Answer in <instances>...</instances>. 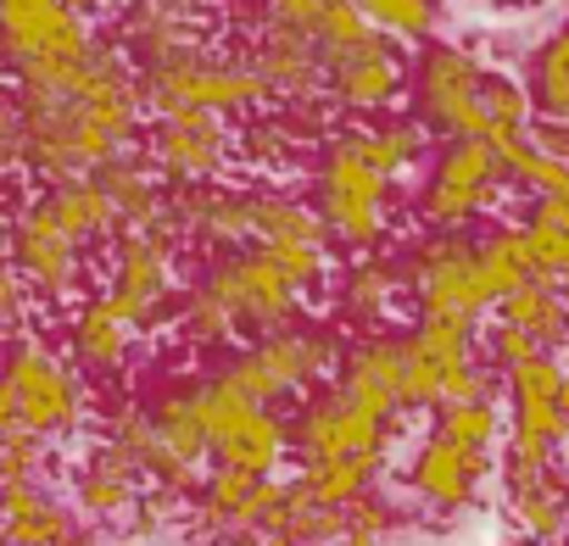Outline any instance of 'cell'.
<instances>
[{
	"mask_svg": "<svg viewBox=\"0 0 569 546\" xmlns=\"http://www.w3.org/2000/svg\"><path fill=\"white\" fill-rule=\"evenodd\" d=\"M23 112V173L46 184L68 179H96L101 168L123 162L140 151V95H134V68L118 51L112 34H96L84 68L62 95L18 101Z\"/></svg>",
	"mask_w": 569,
	"mask_h": 546,
	"instance_id": "cell-1",
	"label": "cell"
},
{
	"mask_svg": "<svg viewBox=\"0 0 569 546\" xmlns=\"http://www.w3.org/2000/svg\"><path fill=\"white\" fill-rule=\"evenodd\" d=\"M0 396H7V407L18 418V435H29L40 446L73 441L96 413L90 385L62 357V346H51L40 330L0 346Z\"/></svg>",
	"mask_w": 569,
	"mask_h": 546,
	"instance_id": "cell-2",
	"label": "cell"
},
{
	"mask_svg": "<svg viewBox=\"0 0 569 546\" xmlns=\"http://www.w3.org/2000/svg\"><path fill=\"white\" fill-rule=\"evenodd\" d=\"M96 34L62 0H0V68L12 73L18 101L62 95L84 68Z\"/></svg>",
	"mask_w": 569,
	"mask_h": 546,
	"instance_id": "cell-3",
	"label": "cell"
},
{
	"mask_svg": "<svg viewBox=\"0 0 569 546\" xmlns=\"http://www.w3.org/2000/svg\"><path fill=\"white\" fill-rule=\"evenodd\" d=\"M341 330L330 324H291V330H273V335H257V341H240L218 374L257 407H279V402H308L319 385L336 380L341 368Z\"/></svg>",
	"mask_w": 569,
	"mask_h": 546,
	"instance_id": "cell-4",
	"label": "cell"
},
{
	"mask_svg": "<svg viewBox=\"0 0 569 546\" xmlns=\"http://www.w3.org/2000/svg\"><path fill=\"white\" fill-rule=\"evenodd\" d=\"M134 95H140L146 118L207 112V118H223V123H234V118L246 123L268 107V90L251 73V62L240 51H212V46H196V51L157 62V68H140Z\"/></svg>",
	"mask_w": 569,
	"mask_h": 546,
	"instance_id": "cell-5",
	"label": "cell"
},
{
	"mask_svg": "<svg viewBox=\"0 0 569 546\" xmlns=\"http://www.w3.org/2000/svg\"><path fill=\"white\" fill-rule=\"evenodd\" d=\"M313 212L325 223L330 245H347L358 256H369L386 240L391 223V179L375 168L369 145L358 129H336L319 145V168H313Z\"/></svg>",
	"mask_w": 569,
	"mask_h": 546,
	"instance_id": "cell-6",
	"label": "cell"
},
{
	"mask_svg": "<svg viewBox=\"0 0 569 546\" xmlns=\"http://www.w3.org/2000/svg\"><path fill=\"white\" fill-rule=\"evenodd\" d=\"M190 396H196V418H201L212 468H234V474H251V479H279V468L291 463V418H284L279 407L246 402L218 368L190 374Z\"/></svg>",
	"mask_w": 569,
	"mask_h": 546,
	"instance_id": "cell-7",
	"label": "cell"
},
{
	"mask_svg": "<svg viewBox=\"0 0 569 546\" xmlns=\"http://www.w3.org/2000/svg\"><path fill=\"white\" fill-rule=\"evenodd\" d=\"M458 402H497V374L480 363L469 324L419 318L402 335V413H436Z\"/></svg>",
	"mask_w": 569,
	"mask_h": 546,
	"instance_id": "cell-8",
	"label": "cell"
},
{
	"mask_svg": "<svg viewBox=\"0 0 569 546\" xmlns=\"http://www.w3.org/2000/svg\"><path fill=\"white\" fill-rule=\"evenodd\" d=\"M0 256L12 262V273L23 280L34 307H62L68 313L73 302L90 296V251L51 223L40 195H23L18 206H7Z\"/></svg>",
	"mask_w": 569,
	"mask_h": 546,
	"instance_id": "cell-9",
	"label": "cell"
},
{
	"mask_svg": "<svg viewBox=\"0 0 569 546\" xmlns=\"http://www.w3.org/2000/svg\"><path fill=\"white\" fill-rule=\"evenodd\" d=\"M101 296H107V307L134 335L162 330L173 302H179V234L168 223H157V229H118Z\"/></svg>",
	"mask_w": 569,
	"mask_h": 546,
	"instance_id": "cell-10",
	"label": "cell"
},
{
	"mask_svg": "<svg viewBox=\"0 0 569 546\" xmlns=\"http://www.w3.org/2000/svg\"><path fill=\"white\" fill-rule=\"evenodd\" d=\"M196 285L229 313V324L240 330V341L291 330V324H302V313H308V296L284 280V273H279L257 245L207 256V267H201Z\"/></svg>",
	"mask_w": 569,
	"mask_h": 546,
	"instance_id": "cell-11",
	"label": "cell"
},
{
	"mask_svg": "<svg viewBox=\"0 0 569 546\" xmlns=\"http://www.w3.org/2000/svg\"><path fill=\"white\" fill-rule=\"evenodd\" d=\"M391 441H397V424L363 413L336 385H319L308 402H297V418H291V457H297V468H319V463L386 468L391 463Z\"/></svg>",
	"mask_w": 569,
	"mask_h": 546,
	"instance_id": "cell-12",
	"label": "cell"
},
{
	"mask_svg": "<svg viewBox=\"0 0 569 546\" xmlns=\"http://www.w3.org/2000/svg\"><path fill=\"white\" fill-rule=\"evenodd\" d=\"M402 285L419 307V318L447 324H480L491 313V296L475 273V240L469 234H425L402 256Z\"/></svg>",
	"mask_w": 569,
	"mask_h": 546,
	"instance_id": "cell-13",
	"label": "cell"
},
{
	"mask_svg": "<svg viewBox=\"0 0 569 546\" xmlns=\"http://www.w3.org/2000/svg\"><path fill=\"white\" fill-rule=\"evenodd\" d=\"M413 107L425 134L486 140V68L463 46H425L413 62Z\"/></svg>",
	"mask_w": 569,
	"mask_h": 546,
	"instance_id": "cell-14",
	"label": "cell"
},
{
	"mask_svg": "<svg viewBox=\"0 0 569 546\" xmlns=\"http://www.w3.org/2000/svg\"><path fill=\"white\" fill-rule=\"evenodd\" d=\"M502 184H508V173L486 140H447L430 179H425L419 218L430 234H463L480 212L497 206Z\"/></svg>",
	"mask_w": 569,
	"mask_h": 546,
	"instance_id": "cell-15",
	"label": "cell"
},
{
	"mask_svg": "<svg viewBox=\"0 0 569 546\" xmlns=\"http://www.w3.org/2000/svg\"><path fill=\"white\" fill-rule=\"evenodd\" d=\"M140 156L162 184H223V168L234 162V129L207 112H168L151 118Z\"/></svg>",
	"mask_w": 569,
	"mask_h": 546,
	"instance_id": "cell-16",
	"label": "cell"
},
{
	"mask_svg": "<svg viewBox=\"0 0 569 546\" xmlns=\"http://www.w3.org/2000/svg\"><path fill=\"white\" fill-rule=\"evenodd\" d=\"M190 502H196V524L207 535L257 540V535L279 529L284 479H251V474H234V468H207Z\"/></svg>",
	"mask_w": 569,
	"mask_h": 546,
	"instance_id": "cell-17",
	"label": "cell"
},
{
	"mask_svg": "<svg viewBox=\"0 0 569 546\" xmlns=\"http://www.w3.org/2000/svg\"><path fill=\"white\" fill-rule=\"evenodd\" d=\"M201 18H207V0H123L112 40L129 57V68L140 73V68H157L179 51L207 46Z\"/></svg>",
	"mask_w": 569,
	"mask_h": 546,
	"instance_id": "cell-18",
	"label": "cell"
},
{
	"mask_svg": "<svg viewBox=\"0 0 569 546\" xmlns=\"http://www.w3.org/2000/svg\"><path fill=\"white\" fill-rule=\"evenodd\" d=\"M140 341H146V335H134V330L107 307L101 291H90L84 302H73L68 318H62V357L79 368L84 385H90V380H123V374L134 368V357H140Z\"/></svg>",
	"mask_w": 569,
	"mask_h": 546,
	"instance_id": "cell-19",
	"label": "cell"
},
{
	"mask_svg": "<svg viewBox=\"0 0 569 546\" xmlns=\"http://www.w3.org/2000/svg\"><path fill=\"white\" fill-rule=\"evenodd\" d=\"M486 474H491V452H469V446H452L447 435H425L419 441V452L408 457V496L419 502V507H430V513H463L475 496H480V485H486Z\"/></svg>",
	"mask_w": 569,
	"mask_h": 546,
	"instance_id": "cell-20",
	"label": "cell"
},
{
	"mask_svg": "<svg viewBox=\"0 0 569 546\" xmlns=\"http://www.w3.org/2000/svg\"><path fill=\"white\" fill-rule=\"evenodd\" d=\"M0 540L7 546H90V529L51 479H12V485H0Z\"/></svg>",
	"mask_w": 569,
	"mask_h": 546,
	"instance_id": "cell-21",
	"label": "cell"
},
{
	"mask_svg": "<svg viewBox=\"0 0 569 546\" xmlns=\"http://www.w3.org/2000/svg\"><path fill=\"white\" fill-rule=\"evenodd\" d=\"M246 62H251V73L262 79L268 101H273V95H279V101L325 95V62H319L313 40L297 34V29L246 18Z\"/></svg>",
	"mask_w": 569,
	"mask_h": 546,
	"instance_id": "cell-22",
	"label": "cell"
},
{
	"mask_svg": "<svg viewBox=\"0 0 569 546\" xmlns=\"http://www.w3.org/2000/svg\"><path fill=\"white\" fill-rule=\"evenodd\" d=\"M347 402H358L363 413L402 424V335L380 330V335H358L341 352V368L330 380Z\"/></svg>",
	"mask_w": 569,
	"mask_h": 546,
	"instance_id": "cell-23",
	"label": "cell"
},
{
	"mask_svg": "<svg viewBox=\"0 0 569 546\" xmlns=\"http://www.w3.org/2000/svg\"><path fill=\"white\" fill-rule=\"evenodd\" d=\"M402 84H408V68H402V51L391 40H375V46H363V51L325 68V101L336 112H352V118L391 112Z\"/></svg>",
	"mask_w": 569,
	"mask_h": 546,
	"instance_id": "cell-24",
	"label": "cell"
},
{
	"mask_svg": "<svg viewBox=\"0 0 569 546\" xmlns=\"http://www.w3.org/2000/svg\"><path fill=\"white\" fill-rule=\"evenodd\" d=\"M140 496H146V479H140L112 446L96 441V446L73 463V491H68V502H73V513H79L84 524H118V518H134Z\"/></svg>",
	"mask_w": 569,
	"mask_h": 546,
	"instance_id": "cell-25",
	"label": "cell"
},
{
	"mask_svg": "<svg viewBox=\"0 0 569 546\" xmlns=\"http://www.w3.org/2000/svg\"><path fill=\"white\" fill-rule=\"evenodd\" d=\"M402 262L369 251V256H352L341 267V280H336V318L341 330H363V335H380L386 318L397 313L402 302Z\"/></svg>",
	"mask_w": 569,
	"mask_h": 546,
	"instance_id": "cell-26",
	"label": "cell"
},
{
	"mask_svg": "<svg viewBox=\"0 0 569 546\" xmlns=\"http://www.w3.org/2000/svg\"><path fill=\"white\" fill-rule=\"evenodd\" d=\"M251 245H330L308 195L284 184H251Z\"/></svg>",
	"mask_w": 569,
	"mask_h": 546,
	"instance_id": "cell-27",
	"label": "cell"
},
{
	"mask_svg": "<svg viewBox=\"0 0 569 546\" xmlns=\"http://www.w3.org/2000/svg\"><path fill=\"white\" fill-rule=\"evenodd\" d=\"M34 195H40V206L51 212V223H57L68 240H79L84 251L118 234V212H112V201L101 195V184H96V179L46 184V190H34Z\"/></svg>",
	"mask_w": 569,
	"mask_h": 546,
	"instance_id": "cell-28",
	"label": "cell"
},
{
	"mask_svg": "<svg viewBox=\"0 0 569 546\" xmlns=\"http://www.w3.org/2000/svg\"><path fill=\"white\" fill-rule=\"evenodd\" d=\"M497 324L519 330L536 352H552V357H558V346L569 341V307L558 302V291H552L547 280H530V285L508 291V296L497 302Z\"/></svg>",
	"mask_w": 569,
	"mask_h": 546,
	"instance_id": "cell-29",
	"label": "cell"
},
{
	"mask_svg": "<svg viewBox=\"0 0 569 546\" xmlns=\"http://www.w3.org/2000/svg\"><path fill=\"white\" fill-rule=\"evenodd\" d=\"M96 184L112 201L118 229H157L162 223V179L151 173V162L140 151L123 156V162H112V168H101Z\"/></svg>",
	"mask_w": 569,
	"mask_h": 546,
	"instance_id": "cell-30",
	"label": "cell"
},
{
	"mask_svg": "<svg viewBox=\"0 0 569 546\" xmlns=\"http://www.w3.org/2000/svg\"><path fill=\"white\" fill-rule=\"evenodd\" d=\"M475 273H480L491 307H497L508 291H519V285L536 280V262H530V245H525L519 223H502V229H491V234L475 240Z\"/></svg>",
	"mask_w": 569,
	"mask_h": 546,
	"instance_id": "cell-31",
	"label": "cell"
},
{
	"mask_svg": "<svg viewBox=\"0 0 569 546\" xmlns=\"http://www.w3.org/2000/svg\"><path fill=\"white\" fill-rule=\"evenodd\" d=\"M508 513H513V524H519L530 540L552 546V540L569 529V485L558 479V468L541 474V479H530V485H513V491H508Z\"/></svg>",
	"mask_w": 569,
	"mask_h": 546,
	"instance_id": "cell-32",
	"label": "cell"
},
{
	"mask_svg": "<svg viewBox=\"0 0 569 546\" xmlns=\"http://www.w3.org/2000/svg\"><path fill=\"white\" fill-rule=\"evenodd\" d=\"M173 335L190 346V352H234V341H240V330L229 324V313L190 280L184 291H179V302H173Z\"/></svg>",
	"mask_w": 569,
	"mask_h": 546,
	"instance_id": "cell-33",
	"label": "cell"
},
{
	"mask_svg": "<svg viewBox=\"0 0 569 546\" xmlns=\"http://www.w3.org/2000/svg\"><path fill=\"white\" fill-rule=\"evenodd\" d=\"M530 112L536 123H569V29H558L530 57Z\"/></svg>",
	"mask_w": 569,
	"mask_h": 546,
	"instance_id": "cell-34",
	"label": "cell"
},
{
	"mask_svg": "<svg viewBox=\"0 0 569 546\" xmlns=\"http://www.w3.org/2000/svg\"><path fill=\"white\" fill-rule=\"evenodd\" d=\"M530 262H536V280H558V267L569 262V201H536L530 218L519 223Z\"/></svg>",
	"mask_w": 569,
	"mask_h": 546,
	"instance_id": "cell-35",
	"label": "cell"
},
{
	"mask_svg": "<svg viewBox=\"0 0 569 546\" xmlns=\"http://www.w3.org/2000/svg\"><path fill=\"white\" fill-rule=\"evenodd\" d=\"M358 134H363L375 168H380L391 184H397V179L425 156V145H430V134H425L419 118H380V123H369V129H358Z\"/></svg>",
	"mask_w": 569,
	"mask_h": 546,
	"instance_id": "cell-36",
	"label": "cell"
},
{
	"mask_svg": "<svg viewBox=\"0 0 569 546\" xmlns=\"http://www.w3.org/2000/svg\"><path fill=\"white\" fill-rule=\"evenodd\" d=\"M352 7L391 46H430L436 34V0H352Z\"/></svg>",
	"mask_w": 569,
	"mask_h": 546,
	"instance_id": "cell-37",
	"label": "cell"
},
{
	"mask_svg": "<svg viewBox=\"0 0 569 546\" xmlns=\"http://www.w3.org/2000/svg\"><path fill=\"white\" fill-rule=\"evenodd\" d=\"M380 474L386 468H369V463H319V468H297V485L319 502V507H352L358 496L380 491Z\"/></svg>",
	"mask_w": 569,
	"mask_h": 546,
	"instance_id": "cell-38",
	"label": "cell"
},
{
	"mask_svg": "<svg viewBox=\"0 0 569 546\" xmlns=\"http://www.w3.org/2000/svg\"><path fill=\"white\" fill-rule=\"evenodd\" d=\"M308 40H313L319 62L330 68V62H341V57H352V51L375 46L380 34L369 29V18H363V12L352 7V0H330V7L319 12V23L308 29Z\"/></svg>",
	"mask_w": 569,
	"mask_h": 546,
	"instance_id": "cell-39",
	"label": "cell"
},
{
	"mask_svg": "<svg viewBox=\"0 0 569 546\" xmlns=\"http://www.w3.org/2000/svg\"><path fill=\"white\" fill-rule=\"evenodd\" d=\"M436 435H447L452 446H469V452H491L497 435H502V413H497V402L436 407Z\"/></svg>",
	"mask_w": 569,
	"mask_h": 546,
	"instance_id": "cell-40",
	"label": "cell"
},
{
	"mask_svg": "<svg viewBox=\"0 0 569 546\" xmlns=\"http://www.w3.org/2000/svg\"><path fill=\"white\" fill-rule=\"evenodd\" d=\"M391 529H397V507L380 491H369L352 507H341V540L336 546H386Z\"/></svg>",
	"mask_w": 569,
	"mask_h": 546,
	"instance_id": "cell-41",
	"label": "cell"
},
{
	"mask_svg": "<svg viewBox=\"0 0 569 546\" xmlns=\"http://www.w3.org/2000/svg\"><path fill=\"white\" fill-rule=\"evenodd\" d=\"M29 318H34V302H29L23 280L12 273V262L0 256V346H12L18 335H29Z\"/></svg>",
	"mask_w": 569,
	"mask_h": 546,
	"instance_id": "cell-42",
	"label": "cell"
},
{
	"mask_svg": "<svg viewBox=\"0 0 569 546\" xmlns=\"http://www.w3.org/2000/svg\"><path fill=\"white\" fill-rule=\"evenodd\" d=\"M23 112H18V95L0 90V190H7L18 173H23Z\"/></svg>",
	"mask_w": 569,
	"mask_h": 546,
	"instance_id": "cell-43",
	"label": "cell"
},
{
	"mask_svg": "<svg viewBox=\"0 0 569 546\" xmlns=\"http://www.w3.org/2000/svg\"><path fill=\"white\" fill-rule=\"evenodd\" d=\"M46 452L40 441L29 435H12L7 446H0V485H12V479H46Z\"/></svg>",
	"mask_w": 569,
	"mask_h": 546,
	"instance_id": "cell-44",
	"label": "cell"
},
{
	"mask_svg": "<svg viewBox=\"0 0 569 546\" xmlns=\"http://www.w3.org/2000/svg\"><path fill=\"white\" fill-rule=\"evenodd\" d=\"M325 7H330V0H251V18L308 34V29L319 23V12H325Z\"/></svg>",
	"mask_w": 569,
	"mask_h": 546,
	"instance_id": "cell-45",
	"label": "cell"
},
{
	"mask_svg": "<svg viewBox=\"0 0 569 546\" xmlns=\"http://www.w3.org/2000/svg\"><path fill=\"white\" fill-rule=\"evenodd\" d=\"M530 357H536V346L519 330H508V324H491L486 330V363H491V374H508V368H519Z\"/></svg>",
	"mask_w": 569,
	"mask_h": 546,
	"instance_id": "cell-46",
	"label": "cell"
},
{
	"mask_svg": "<svg viewBox=\"0 0 569 546\" xmlns=\"http://www.w3.org/2000/svg\"><path fill=\"white\" fill-rule=\"evenodd\" d=\"M62 7H68L73 18H84V23H90V18H96V12L107 7V0H62Z\"/></svg>",
	"mask_w": 569,
	"mask_h": 546,
	"instance_id": "cell-47",
	"label": "cell"
},
{
	"mask_svg": "<svg viewBox=\"0 0 569 546\" xmlns=\"http://www.w3.org/2000/svg\"><path fill=\"white\" fill-rule=\"evenodd\" d=\"M18 435V418H12V407H7V396H0V446H7Z\"/></svg>",
	"mask_w": 569,
	"mask_h": 546,
	"instance_id": "cell-48",
	"label": "cell"
},
{
	"mask_svg": "<svg viewBox=\"0 0 569 546\" xmlns=\"http://www.w3.org/2000/svg\"><path fill=\"white\" fill-rule=\"evenodd\" d=\"M251 546H302V540H291V535H257Z\"/></svg>",
	"mask_w": 569,
	"mask_h": 546,
	"instance_id": "cell-49",
	"label": "cell"
},
{
	"mask_svg": "<svg viewBox=\"0 0 569 546\" xmlns=\"http://www.w3.org/2000/svg\"><path fill=\"white\" fill-rule=\"evenodd\" d=\"M513 7H541V0H513Z\"/></svg>",
	"mask_w": 569,
	"mask_h": 546,
	"instance_id": "cell-50",
	"label": "cell"
}]
</instances>
